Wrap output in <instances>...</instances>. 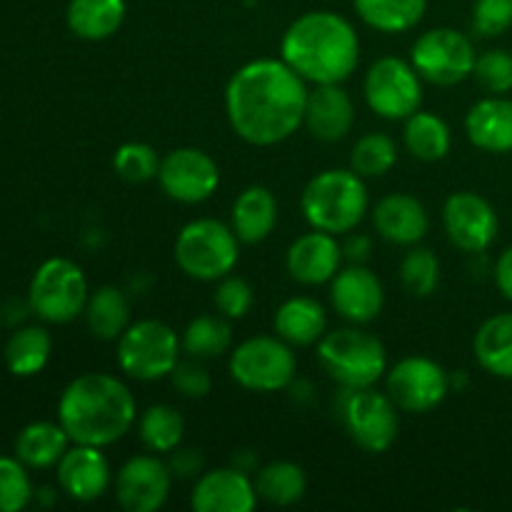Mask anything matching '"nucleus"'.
<instances>
[{"label":"nucleus","mask_w":512,"mask_h":512,"mask_svg":"<svg viewBox=\"0 0 512 512\" xmlns=\"http://www.w3.org/2000/svg\"><path fill=\"white\" fill-rule=\"evenodd\" d=\"M308 83L283 58H255L225 85V115L243 143L273 148L303 128Z\"/></svg>","instance_id":"f257e3e1"},{"label":"nucleus","mask_w":512,"mask_h":512,"mask_svg":"<svg viewBox=\"0 0 512 512\" xmlns=\"http://www.w3.org/2000/svg\"><path fill=\"white\" fill-rule=\"evenodd\" d=\"M280 58L305 83L343 85L360 63L358 30L333 10H308L285 28Z\"/></svg>","instance_id":"f03ea898"},{"label":"nucleus","mask_w":512,"mask_h":512,"mask_svg":"<svg viewBox=\"0 0 512 512\" xmlns=\"http://www.w3.org/2000/svg\"><path fill=\"white\" fill-rule=\"evenodd\" d=\"M58 423L70 443L110 448L138 423V403L128 385L110 373H83L58 400Z\"/></svg>","instance_id":"7ed1b4c3"},{"label":"nucleus","mask_w":512,"mask_h":512,"mask_svg":"<svg viewBox=\"0 0 512 512\" xmlns=\"http://www.w3.org/2000/svg\"><path fill=\"white\" fill-rule=\"evenodd\" d=\"M370 208L368 185L353 168H328L313 175L300 195V213L313 230L348 235Z\"/></svg>","instance_id":"20e7f679"},{"label":"nucleus","mask_w":512,"mask_h":512,"mask_svg":"<svg viewBox=\"0 0 512 512\" xmlns=\"http://www.w3.org/2000/svg\"><path fill=\"white\" fill-rule=\"evenodd\" d=\"M318 360L340 388H375L388 373L385 345L363 325L328 330L318 340Z\"/></svg>","instance_id":"39448f33"},{"label":"nucleus","mask_w":512,"mask_h":512,"mask_svg":"<svg viewBox=\"0 0 512 512\" xmlns=\"http://www.w3.org/2000/svg\"><path fill=\"white\" fill-rule=\"evenodd\" d=\"M173 255L178 268L188 278L200 283H218L238 265L240 240L228 223L198 218L180 228Z\"/></svg>","instance_id":"423d86ee"},{"label":"nucleus","mask_w":512,"mask_h":512,"mask_svg":"<svg viewBox=\"0 0 512 512\" xmlns=\"http://www.w3.org/2000/svg\"><path fill=\"white\" fill-rule=\"evenodd\" d=\"M115 343H118L115 350L118 368L138 383L170 378L183 353L178 333L168 323L155 318L130 323Z\"/></svg>","instance_id":"0eeeda50"},{"label":"nucleus","mask_w":512,"mask_h":512,"mask_svg":"<svg viewBox=\"0 0 512 512\" xmlns=\"http://www.w3.org/2000/svg\"><path fill=\"white\" fill-rule=\"evenodd\" d=\"M228 373L250 393H278L295 383L298 358L278 335H255L230 350Z\"/></svg>","instance_id":"6e6552de"},{"label":"nucleus","mask_w":512,"mask_h":512,"mask_svg":"<svg viewBox=\"0 0 512 512\" xmlns=\"http://www.w3.org/2000/svg\"><path fill=\"white\" fill-rule=\"evenodd\" d=\"M338 420L360 450L388 453L400 433L398 405L375 388H343L338 395Z\"/></svg>","instance_id":"1a4fd4ad"},{"label":"nucleus","mask_w":512,"mask_h":512,"mask_svg":"<svg viewBox=\"0 0 512 512\" xmlns=\"http://www.w3.org/2000/svg\"><path fill=\"white\" fill-rule=\"evenodd\" d=\"M88 295V278L78 263L68 258H50L30 280L28 305L43 323L63 325L83 315Z\"/></svg>","instance_id":"9d476101"},{"label":"nucleus","mask_w":512,"mask_h":512,"mask_svg":"<svg viewBox=\"0 0 512 512\" xmlns=\"http://www.w3.org/2000/svg\"><path fill=\"white\" fill-rule=\"evenodd\" d=\"M475 45L463 30L448 28H430L415 38L410 48V63L418 70L423 83L438 85V88H453L463 80L473 78Z\"/></svg>","instance_id":"9b49d317"},{"label":"nucleus","mask_w":512,"mask_h":512,"mask_svg":"<svg viewBox=\"0 0 512 512\" xmlns=\"http://www.w3.org/2000/svg\"><path fill=\"white\" fill-rule=\"evenodd\" d=\"M363 98L378 118L398 123L423 105V78L410 60L383 55L365 73Z\"/></svg>","instance_id":"f8f14e48"},{"label":"nucleus","mask_w":512,"mask_h":512,"mask_svg":"<svg viewBox=\"0 0 512 512\" xmlns=\"http://www.w3.org/2000/svg\"><path fill=\"white\" fill-rule=\"evenodd\" d=\"M385 393L403 413L425 415L448 398L450 373L438 360L425 358V355H408L388 368Z\"/></svg>","instance_id":"ddd939ff"},{"label":"nucleus","mask_w":512,"mask_h":512,"mask_svg":"<svg viewBox=\"0 0 512 512\" xmlns=\"http://www.w3.org/2000/svg\"><path fill=\"white\" fill-rule=\"evenodd\" d=\"M158 183L175 203L198 205L218 193L220 168L210 153L185 145L160 158Z\"/></svg>","instance_id":"4468645a"},{"label":"nucleus","mask_w":512,"mask_h":512,"mask_svg":"<svg viewBox=\"0 0 512 512\" xmlns=\"http://www.w3.org/2000/svg\"><path fill=\"white\" fill-rule=\"evenodd\" d=\"M443 230L455 248L480 255L498 238L500 218L488 198L473 190H458L443 205Z\"/></svg>","instance_id":"2eb2a0df"},{"label":"nucleus","mask_w":512,"mask_h":512,"mask_svg":"<svg viewBox=\"0 0 512 512\" xmlns=\"http://www.w3.org/2000/svg\"><path fill=\"white\" fill-rule=\"evenodd\" d=\"M168 460L160 455H133L113 478L115 500L125 512H158L168 503L173 488Z\"/></svg>","instance_id":"dca6fc26"},{"label":"nucleus","mask_w":512,"mask_h":512,"mask_svg":"<svg viewBox=\"0 0 512 512\" xmlns=\"http://www.w3.org/2000/svg\"><path fill=\"white\" fill-rule=\"evenodd\" d=\"M330 303L348 323L368 325L383 313L385 288L368 265L348 263L330 280Z\"/></svg>","instance_id":"f3484780"},{"label":"nucleus","mask_w":512,"mask_h":512,"mask_svg":"<svg viewBox=\"0 0 512 512\" xmlns=\"http://www.w3.org/2000/svg\"><path fill=\"white\" fill-rule=\"evenodd\" d=\"M255 505V480L235 465L203 470L190 493V508L195 512H253Z\"/></svg>","instance_id":"a211bd4d"},{"label":"nucleus","mask_w":512,"mask_h":512,"mask_svg":"<svg viewBox=\"0 0 512 512\" xmlns=\"http://www.w3.org/2000/svg\"><path fill=\"white\" fill-rule=\"evenodd\" d=\"M343 260V245L338 243V235L310 228V233H303L290 243L285 253V270L295 283L318 288L335 278V273L343 268Z\"/></svg>","instance_id":"6ab92c4d"},{"label":"nucleus","mask_w":512,"mask_h":512,"mask_svg":"<svg viewBox=\"0 0 512 512\" xmlns=\"http://www.w3.org/2000/svg\"><path fill=\"white\" fill-rule=\"evenodd\" d=\"M55 468H58L60 490L75 503H93L103 498L113 485L108 458L103 448H93V445L73 443Z\"/></svg>","instance_id":"aec40b11"},{"label":"nucleus","mask_w":512,"mask_h":512,"mask_svg":"<svg viewBox=\"0 0 512 512\" xmlns=\"http://www.w3.org/2000/svg\"><path fill=\"white\" fill-rule=\"evenodd\" d=\"M373 225L385 243L410 248L425 240L430 230V215L415 195L390 193L375 203Z\"/></svg>","instance_id":"412c9836"},{"label":"nucleus","mask_w":512,"mask_h":512,"mask_svg":"<svg viewBox=\"0 0 512 512\" xmlns=\"http://www.w3.org/2000/svg\"><path fill=\"white\" fill-rule=\"evenodd\" d=\"M303 125L313 138L338 143L355 125V103L343 85H315L305 103Z\"/></svg>","instance_id":"4be33fe9"},{"label":"nucleus","mask_w":512,"mask_h":512,"mask_svg":"<svg viewBox=\"0 0 512 512\" xmlns=\"http://www.w3.org/2000/svg\"><path fill=\"white\" fill-rule=\"evenodd\" d=\"M465 135L483 153H512V100L508 95H488L465 115Z\"/></svg>","instance_id":"5701e85b"},{"label":"nucleus","mask_w":512,"mask_h":512,"mask_svg":"<svg viewBox=\"0 0 512 512\" xmlns=\"http://www.w3.org/2000/svg\"><path fill=\"white\" fill-rule=\"evenodd\" d=\"M278 225V200L265 185H248L230 208V228L243 245H260Z\"/></svg>","instance_id":"b1692460"},{"label":"nucleus","mask_w":512,"mask_h":512,"mask_svg":"<svg viewBox=\"0 0 512 512\" xmlns=\"http://www.w3.org/2000/svg\"><path fill=\"white\" fill-rule=\"evenodd\" d=\"M273 328L275 335L293 348H308L318 345V340L328 333V313L320 300L310 295H295L275 310Z\"/></svg>","instance_id":"393cba45"},{"label":"nucleus","mask_w":512,"mask_h":512,"mask_svg":"<svg viewBox=\"0 0 512 512\" xmlns=\"http://www.w3.org/2000/svg\"><path fill=\"white\" fill-rule=\"evenodd\" d=\"M128 5L125 0H70L65 23L80 40L100 43L123 28Z\"/></svg>","instance_id":"a878e982"},{"label":"nucleus","mask_w":512,"mask_h":512,"mask_svg":"<svg viewBox=\"0 0 512 512\" xmlns=\"http://www.w3.org/2000/svg\"><path fill=\"white\" fill-rule=\"evenodd\" d=\"M70 448V438L60 423H48V420H35L25 425L15 438V458L33 470L55 468L65 450Z\"/></svg>","instance_id":"bb28decb"},{"label":"nucleus","mask_w":512,"mask_h":512,"mask_svg":"<svg viewBox=\"0 0 512 512\" xmlns=\"http://www.w3.org/2000/svg\"><path fill=\"white\" fill-rule=\"evenodd\" d=\"M473 353L485 373L512 380V313L485 320L473 338Z\"/></svg>","instance_id":"cd10ccee"},{"label":"nucleus","mask_w":512,"mask_h":512,"mask_svg":"<svg viewBox=\"0 0 512 512\" xmlns=\"http://www.w3.org/2000/svg\"><path fill=\"white\" fill-rule=\"evenodd\" d=\"M85 325L98 340H118L130 325L128 295L118 285H100L85 303Z\"/></svg>","instance_id":"c85d7f7f"},{"label":"nucleus","mask_w":512,"mask_h":512,"mask_svg":"<svg viewBox=\"0 0 512 512\" xmlns=\"http://www.w3.org/2000/svg\"><path fill=\"white\" fill-rule=\"evenodd\" d=\"M403 145L413 158L423 163H438L453 148V133L450 125L440 115L418 110L403 120Z\"/></svg>","instance_id":"c756f323"},{"label":"nucleus","mask_w":512,"mask_h":512,"mask_svg":"<svg viewBox=\"0 0 512 512\" xmlns=\"http://www.w3.org/2000/svg\"><path fill=\"white\" fill-rule=\"evenodd\" d=\"M255 493L258 500L273 505V508H290L300 503L308 490L305 470L293 460H273L255 473Z\"/></svg>","instance_id":"7c9ffc66"},{"label":"nucleus","mask_w":512,"mask_h":512,"mask_svg":"<svg viewBox=\"0 0 512 512\" xmlns=\"http://www.w3.org/2000/svg\"><path fill=\"white\" fill-rule=\"evenodd\" d=\"M353 5L368 28L385 35L408 33L428 10V0H353Z\"/></svg>","instance_id":"2f4dec72"},{"label":"nucleus","mask_w":512,"mask_h":512,"mask_svg":"<svg viewBox=\"0 0 512 512\" xmlns=\"http://www.w3.org/2000/svg\"><path fill=\"white\" fill-rule=\"evenodd\" d=\"M53 353V338L40 325L18 328L5 343V365L18 378H33L48 365Z\"/></svg>","instance_id":"473e14b6"},{"label":"nucleus","mask_w":512,"mask_h":512,"mask_svg":"<svg viewBox=\"0 0 512 512\" xmlns=\"http://www.w3.org/2000/svg\"><path fill=\"white\" fill-rule=\"evenodd\" d=\"M183 435H185V420L175 405L155 403L140 413L138 438L148 453L170 455L175 448H180Z\"/></svg>","instance_id":"72a5a7b5"},{"label":"nucleus","mask_w":512,"mask_h":512,"mask_svg":"<svg viewBox=\"0 0 512 512\" xmlns=\"http://www.w3.org/2000/svg\"><path fill=\"white\" fill-rule=\"evenodd\" d=\"M180 345L188 358L215 360L233 350V328L225 315H198L180 335Z\"/></svg>","instance_id":"f704fd0d"},{"label":"nucleus","mask_w":512,"mask_h":512,"mask_svg":"<svg viewBox=\"0 0 512 512\" xmlns=\"http://www.w3.org/2000/svg\"><path fill=\"white\" fill-rule=\"evenodd\" d=\"M398 163V143L388 133H365L355 140L350 150V168L360 178H383Z\"/></svg>","instance_id":"c9c22d12"},{"label":"nucleus","mask_w":512,"mask_h":512,"mask_svg":"<svg viewBox=\"0 0 512 512\" xmlns=\"http://www.w3.org/2000/svg\"><path fill=\"white\" fill-rule=\"evenodd\" d=\"M400 283L405 293L413 298H428L435 293L440 283V260L438 255L423 245H410L408 253L400 260Z\"/></svg>","instance_id":"e433bc0d"},{"label":"nucleus","mask_w":512,"mask_h":512,"mask_svg":"<svg viewBox=\"0 0 512 512\" xmlns=\"http://www.w3.org/2000/svg\"><path fill=\"white\" fill-rule=\"evenodd\" d=\"M113 170L125 183H150L158 178L160 155L148 143H123L113 155Z\"/></svg>","instance_id":"4c0bfd02"},{"label":"nucleus","mask_w":512,"mask_h":512,"mask_svg":"<svg viewBox=\"0 0 512 512\" xmlns=\"http://www.w3.org/2000/svg\"><path fill=\"white\" fill-rule=\"evenodd\" d=\"M473 78L490 95L512 93V53L505 48H490L475 60Z\"/></svg>","instance_id":"58836bf2"},{"label":"nucleus","mask_w":512,"mask_h":512,"mask_svg":"<svg viewBox=\"0 0 512 512\" xmlns=\"http://www.w3.org/2000/svg\"><path fill=\"white\" fill-rule=\"evenodd\" d=\"M33 500L28 468L18 458L0 455V512H20Z\"/></svg>","instance_id":"ea45409f"},{"label":"nucleus","mask_w":512,"mask_h":512,"mask_svg":"<svg viewBox=\"0 0 512 512\" xmlns=\"http://www.w3.org/2000/svg\"><path fill=\"white\" fill-rule=\"evenodd\" d=\"M253 285L248 283L245 278L240 275H225V278L218 280L215 285V295H213V303L218 308L220 315H225L228 320H240L250 313L253 308Z\"/></svg>","instance_id":"a19ab883"},{"label":"nucleus","mask_w":512,"mask_h":512,"mask_svg":"<svg viewBox=\"0 0 512 512\" xmlns=\"http://www.w3.org/2000/svg\"><path fill=\"white\" fill-rule=\"evenodd\" d=\"M512 28V0H475L473 30L480 38H500Z\"/></svg>","instance_id":"79ce46f5"},{"label":"nucleus","mask_w":512,"mask_h":512,"mask_svg":"<svg viewBox=\"0 0 512 512\" xmlns=\"http://www.w3.org/2000/svg\"><path fill=\"white\" fill-rule=\"evenodd\" d=\"M170 380H173V388L178 390L183 398L200 400L213 390V375L205 368V360L185 358L175 365V370L170 373Z\"/></svg>","instance_id":"37998d69"},{"label":"nucleus","mask_w":512,"mask_h":512,"mask_svg":"<svg viewBox=\"0 0 512 512\" xmlns=\"http://www.w3.org/2000/svg\"><path fill=\"white\" fill-rule=\"evenodd\" d=\"M168 468L178 480L198 478L203 473V455L195 448H175L168 458Z\"/></svg>","instance_id":"c03bdc74"},{"label":"nucleus","mask_w":512,"mask_h":512,"mask_svg":"<svg viewBox=\"0 0 512 512\" xmlns=\"http://www.w3.org/2000/svg\"><path fill=\"white\" fill-rule=\"evenodd\" d=\"M343 245V258L348 263H365L370 258V250H373V240L363 233H348Z\"/></svg>","instance_id":"a18cd8bd"},{"label":"nucleus","mask_w":512,"mask_h":512,"mask_svg":"<svg viewBox=\"0 0 512 512\" xmlns=\"http://www.w3.org/2000/svg\"><path fill=\"white\" fill-rule=\"evenodd\" d=\"M493 278H495V285H498L500 295L512 303V245L500 253L498 263H495V270H493Z\"/></svg>","instance_id":"49530a36"},{"label":"nucleus","mask_w":512,"mask_h":512,"mask_svg":"<svg viewBox=\"0 0 512 512\" xmlns=\"http://www.w3.org/2000/svg\"><path fill=\"white\" fill-rule=\"evenodd\" d=\"M230 465L240 468L243 473H253V470H258V455L253 450H235V458Z\"/></svg>","instance_id":"de8ad7c7"}]
</instances>
